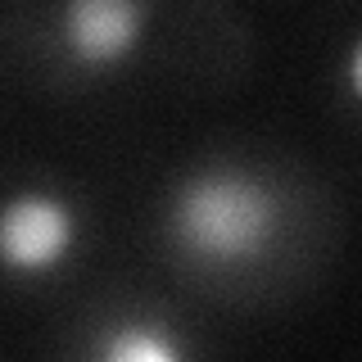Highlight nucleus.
Returning <instances> with one entry per match:
<instances>
[{"instance_id": "nucleus-1", "label": "nucleus", "mask_w": 362, "mask_h": 362, "mask_svg": "<svg viewBox=\"0 0 362 362\" xmlns=\"http://www.w3.org/2000/svg\"><path fill=\"white\" fill-rule=\"evenodd\" d=\"M281 231V195L267 177L231 158L181 173L163 204V240L186 263L240 272L272 249Z\"/></svg>"}, {"instance_id": "nucleus-2", "label": "nucleus", "mask_w": 362, "mask_h": 362, "mask_svg": "<svg viewBox=\"0 0 362 362\" xmlns=\"http://www.w3.org/2000/svg\"><path fill=\"white\" fill-rule=\"evenodd\" d=\"M82 240L77 204H68L59 190L23 186L0 209V263L9 276H50L73 258Z\"/></svg>"}, {"instance_id": "nucleus-3", "label": "nucleus", "mask_w": 362, "mask_h": 362, "mask_svg": "<svg viewBox=\"0 0 362 362\" xmlns=\"http://www.w3.org/2000/svg\"><path fill=\"white\" fill-rule=\"evenodd\" d=\"M145 28H150L145 0H64L59 50L82 73H109L141 50Z\"/></svg>"}, {"instance_id": "nucleus-4", "label": "nucleus", "mask_w": 362, "mask_h": 362, "mask_svg": "<svg viewBox=\"0 0 362 362\" xmlns=\"http://www.w3.org/2000/svg\"><path fill=\"white\" fill-rule=\"evenodd\" d=\"M95 354L109 362H173L181 349L150 322H113V331H105Z\"/></svg>"}, {"instance_id": "nucleus-5", "label": "nucleus", "mask_w": 362, "mask_h": 362, "mask_svg": "<svg viewBox=\"0 0 362 362\" xmlns=\"http://www.w3.org/2000/svg\"><path fill=\"white\" fill-rule=\"evenodd\" d=\"M339 73H344L349 95H354L358 105H362V32H358L354 41H349V50H344V68H339Z\"/></svg>"}]
</instances>
